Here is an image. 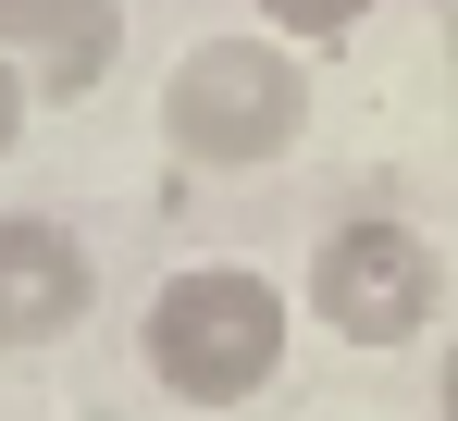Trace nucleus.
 <instances>
[{"mask_svg": "<svg viewBox=\"0 0 458 421\" xmlns=\"http://www.w3.org/2000/svg\"><path fill=\"white\" fill-rule=\"evenodd\" d=\"M87 297H99V261H87L75 223H50V210H0V359L63 348V335L87 322Z\"/></svg>", "mask_w": 458, "mask_h": 421, "instance_id": "obj_4", "label": "nucleus"}, {"mask_svg": "<svg viewBox=\"0 0 458 421\" xmlns=\"http://www.w3.org/2000/svg\"><path fill=\"white\" fill-rule=\"evenodd\" d=\"M124 0H0V63L38 99H99V74L124 63Z\"/></svg>", "mask_w": 458, "mask_h": 421, "instance_id": "obj_5", "label": "nucleus"}, {"mask_svg": "<svg viewBox=\"0 0 458 421\" xmlns=\"http://www.w3.org/2000/svg\"><path fill=\"white\" fill-rule=\"evenodd\" d=\"M434 409H446V421H458V348H446V372H434Z\"/></svg>", "mask_w": 458, "mask_h": 421, "instance_id": "obj_8", "label": "nucleus"}, {"mask_svg": "<svg viewBox=\"0 0 458 421\" xmlns=\"http://www.w3.org/2000/svg\"><path fill=\"white\" fill-rule=\"evenodd\" d=\"M285 335H298V297L248 261H186L161 273L149 322H137V359H149L161 397L186 409H248L273 372H285Z\"/></svg>", "mask_w": 458, "mask_h": 421, "instance_id": "obj_1", "label": "nucleus"}, {"mask_svg": "<svg viewBox=\"0 0 458 421\" xmlns=\"http://www.w3.org/2000/svg\"><path fill=\"white\" fill-rule=\"evenodd\" d=\"M360 13H372V0H260V25H273V38H298V50L360 38Z\"/></svg>", "mask_w": 458, "mask_h": 421, "instance_id": "obj_6", "label": "nucleus"}, {"mask_svg": "<svg viewBox=\"0 0 458 421\" xmlns=\"http://www.w3.org/2000/svg\"><path fill=\"white\" fill-rule=\"evenodd\" d=\"M298 310L335 335V348H409V335H434V310H446V261H434L421 223H396V210H347V223L310 248Z\"/></svg>", "mask_w": 458, "mask_h": 421, "instance_id": "obj_3", "label": "nucleus"}, {"mask_svg": "<svg viewBox=\"0 0 458 421\" xmlns=\"http://www.w3.org/2000/svg\"><path fill=\"white\" fill-rule=\"evenodd\" d=\"M25 125H38V87H25V74L0 63V161H13V149H25Z\"/></svg>", "mask_w": 458, "mask_h": 421, "instance_id": "obj_7", "label": "nucleus"}, {"mask_svg": "<svg viewBox=\"0 0 458 421\" xmlns=\"http://www.w3.org/2000/svg\"><path fill=\"white\" fill-rule=\"evenodd\" d=\"M298 137H310V74H298V38H273V25L199 38L161 74V149L199 174H260Z\"/></svg>", "mask_w": 458, "mask_h": 421, "instance_id": "obj_2", "label": "nucleus"}]
</instances>
